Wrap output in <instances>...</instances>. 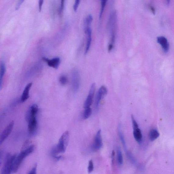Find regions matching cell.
Segmentation results:
<instances>
[{
  "label": "cell",
  "instance_id": "1",
  "mask_svg": "<svg viewBox=\"0 0 174 174\" xmlns=\"http://www.w3.org/2000/svg\"><path fill=\"white\" fill-rule=\"evenodd\" d=\"M69 132L66 131L62 135L57 145L52 148L51 150V155L56 160H59L62 158L61 156L57 155L59 154L64 153L66 151L69 144Z\"/></svg>",
  "mask_w": 174,
  "mask_h": 174
},
{
  "label": "cell",
  "instance_id": "2",
  "mask_svg": "<svg viewBox=\"0 0 174 174\" xmlns=\"http://www.w3.org/2000/svg\"><path fill=\"white\" fill-rule=\"evenodd\" d=\"M35 146L31 145L28 148L23 150L16 157L15 160L12 172H16L18 170L24 159L34 151Z\"/></svg>",
  "mask_w": 174,
  "mask_h": 174
},
{
  "label": "cell",
  "instance_id": "3",
  "mask_svg": "<svg viewBox=\"0 0 174 174\" xmlns=\"http://www.w3.org/2000/svg\"><path fill=\"white\" fill-rule=\"evenodd\" d=\"M16 157V155H11L8 154L7 156L5 163L2 170V173L10 174L12 172L14 162Z\"/></svg>",
  "mask_w": 174,
  "mask_h": 174
},
{
  "label": "cell",
  "instance_id": "4",
  "mask_svg": "<svg viewBox=\"0 0 174 174\" xmlns=\"http://www.w3.org/2000/svg\"><path fill=\"white\" fill-rule=\"evenodd\" d=\"M72 87L74 92H76L79 89L80 85V76L77 69H73L72 72Z\"/></svg>",
  "mask_w": 174,
  "mask_h": 174
},
{
  "label": "cell",
  "instance_id": "5",
  "mask_svg": "<svg viewBox=\"0 0 174 174\" xmlns=\"http://www.w3.org/2000/svg\"><path fill=\"white\" fill-rule=\"evenodd\" d=\"M96 90V85L94 83L91 85L87 99L84 103V107L85 108H90L93 102L94 94Z\"/></svg>",
  "mask_w": 174,
  "mask_h": 174
},
{
  "label": "cell",
  "instance_id": "6",
  "mask_svg": "<svg viewBox=\"0 0 174 174\" xmlns=\"http://www.w3.org/2000/svg\"><path fill=\"white\" fill-rule=\"evenodd\" d=\"M107 93L108 90L105 86H102L100 88L97 94L95 99V105L96 109L98 108L100 101Z\"/></svg>",
  "mask_w": 174,
  "mask_h": 174
},
{
  "label": "cell",
  "instance_id": "7",
  "mask_svg": "<svg viewBox=\"0 0 174 174\" xmlns=\"http://www.w3.org/2000/svg\"><path fill=\"white\" fill-rule=\"evenodd\" d=\"M103 145L101 130H99L97 132L93 144L92 148L95 151H98L102 148Z\"/></svg>",
  "mask_w": 174,
  "mask_h": 174
},
{
  "label": "cell",
  "instance_id": "8",
  "mask_svg": "<svg viewBox=\"0 0 174 174\" xmlns=\"http://www.w3.org/2000/svg\"><path fill=\"white\" fill-rule=\"evenodd\" d=\"M116 11H114L111 14L108 22V27L110 33L116 31Z\"/></svg>",
  "mask_w": 174,
  "mask_h": 174
},
{
  "label": "cell",
  "instance_id": "9",
  "mask_svg": "<svg viewBox=\"0 0 174 174\" xmlns=\"http://www.w3.org/2000/svg\"><path fill=\"white\" fill-rule=\"evenodd\" d=\"M36 117H31L27 120L28 122V130L30 135L34 134L37 130V122Z\"/></svg>",
  "mask_w": 174,
  "mask_h": 174
},
{
  "label": "cell",
  "instance_id": "10",
  "mask_svg": "<svg viewBox=\"0 0 174 174\" xmlns=\"http://www.w3.org/2000/svg\"><path fill=\"white\" fill-rule=\"evenodd\" d=\"M14 122L12 121L2 131L1 136L0 144H2L7 139L11 133L13 129Z\"/></svg>",
  "mask_w": 174,
  "mask_h": 174
},
{
  "label": "cell",
  "instance_id": "11",
  "mask_svg": "<svg viewBox=\"0 0 174 174\" xmlns=\"http://www.w3.org/2000/svg\"><path fill=\"white\" fill-rule=\"evenodd\" d=\"M42 60L47 63L48 66L53 68L57 69L60 63V59L59 57H55L49 59L46 57H43Z\"/></svg>",
  "mask_w": 174,
  "mask_h": 174
},
{
  "label": "cell",
  "instance_id": "12",
  "mask_svg": "<svg viewBox=\"0 0 174 174\" xmlns=\"http://www.w3.org/2000/svg\"><path fill=\"white\" fill-rule=\"evenodd\" d=\"M157 42L160 44L165 52H167L169 51V44L166 38L163 36L158 37Z\"/></svg>",
  "mask_w": 174,
  "mask_h": 174
},
{
  "label": "cell",
  "instance_id": "13",
  "mask_svg": "<svg viewBox=\"0 0 174 174\" xmlns=\"http://www.w3.org/2000/svg\"><path fill=\"white\" fill-rule=\"evenodd\" d=\"M32 83H30L26 85L23 91L21 98H20V102H25L28 99L29 97V91L32 86Z\"/></svg>",
  "mask_w": 174,
  "mask_h": 174
},
{
  "label": "cell",
  "instance_id": "14",
  "mask_svg": "<svg viewBox=\"0 0 174 174\" xmlns=\"http://www.w3.org/2000/svg\"><path fill=\"white\" fill-rule=\"evenodd\" d=\"M39 108L36 104L32 105L29 108L27 114L26 115V119L27 120L29 118L31 117L37 116Z\"/></svg>",
  "mask_w": 174,
  "mask_h": 174
},
{
  "label": "cell",
  "instance_id": "15",
  "mask_svg": "<svg viewBox=\"0 0 174 174\" xmlns=\"http://www.w3.org/2000/svg\"><path fill=\"white\" fill-rule=\"evenodd\" d=\"M87 35L86 46L85 47V54H87L89 51L91 42V28H88L85 32Z\"/></svg>",
  "mask_w": 174,
  "mask_h": 174
},
{
  "label": "cell",
  "instance_id": "16",
  "mask_svg": "<svg viewBox=\"0 0 174 174\" xmlns=\"http://www.w3.org/2000/svg\"><path fill=\"white\" fill-rule=\"evenodd\" d=\"M133 136L134 139L138 143H140L142 141L143 136L140 129L138 127L133 128Z\"/></svg>",
  "mask_w": 174,
  "mask_h": 174
},
{
  "label": "cell",
  "instance_id": "17",
  "mask_svg": "<svg viewBox=\"0 0 174 174\" xmlns=\"http://www.w3.org/2000/svg\"><path fill=\"white\" fill-rule=\"evenodd\" d=\"M118 134H119V139L121 142L123 148L125 150V151L126 152L127 151V147L126 145V140H125L124 136L123 133V132L122 130V127L120 125H119V127H118Z\"/></svg>",
  "mask_w": 174,
  "mask_h": 174
},
{
  "label": "cell",
  "instance_id": "18",
  "mask_svg": "<svg viewBox=\"0 0 174 174\" xmlns=\"http://www.w3.org/2000/svg\"><path fill=\"white\" fill-rule=\"evenodd\" d=\"M159 136H160V134L157 130L153 129L149 132V140L151 141H154L157 139Z\"/></svg>",
  "mask_w": 174,
  "mask_h": 174
},
{
  "label": "cell",
  "instance_id": "19",
  "mask_svg": "<svg viewBox=\"0 0 174 174\" xmlns=\"http://www.w3.org/2000/svg\"><path fill=\"white\" fill-rule=\"evenodd\" d=\"M93 20V17L91 15H88L85 19L84 22V32L90 28V26Z\"/></svg>",
  "mask_w": 174,
  "mask_h": 174
},
{
  "label": "cell",
  "instance_id": "20",
  "mask_svg": "<svg viewBox=\"0 0 174 174\" xmlns=\"http://www.w3.org/2000/svg\"><path fill=\"white\" fill-rule=\"evenodd\" d=\"M6 71L5 66L3 62H1V73H0V88L1 89L3 78L5 75Z\"/></svg>",
  "mask_w": 174,
  "mask_h": 174
},
{
  "label": "cell",
  "instance_id": "21",
  "mask_svg": "<svg viewBox=\"0 0 174 174\" xmlns=\"http://www.w3.org/2000/svg\"><path fill=\"white\" fill-rule=\"evenodd\" d=\"M116 152L118 163L120 166H122L123 164V157L121 150L119 147H117Z\"/></svg>",
  "mask_w": 174,
  "mask_h": 174
},
{
  "label": "cell",
  "instance_id": "22",
  "mask_svg": "<svg viewBox=\"0 0 174 174\" xmlns=\"http://www.w3.org/2000/svg\"><path fill=\"white\" fill-rule=\"evenodd\" d=\"M125 152L126 155L127 156V157L129 159V160L131 162V163L135 166H137L138 165V164L137 161V160H136V159L134 157L133 155H132V153L128 151V150Z\"/></svg>",
  "mask_w": 174,
  "mask_h": 174
},
{
  "label": "cell",
  "instance_id": "23",
  "mask_svg": "<svg viewBox=\"0 0 174 174\" xmlns=\"http://www.w3.org/2000/svg\"><path fill=\"white\" fill-rule=\"evenodd\" d=\"M108 0H101V9H100V13L99 16L100 20L101 19V18L104 13L105 9L106 4L107 3Z\"/></svg>",
  "mask_w": 174,
  "mask_h": 174
},
{
  "label": "cell",
  "instance_id": "24",
  "mask_svg": "<svg viewBox=\"0 0 174 174\" xmlns=\"http://www.w3.org/2000/svg\"><path fill=\"white\" fill-rule=\"evenodd\" d=\"M92 110L90 108H85L83 113V118L84 119H88L92 114Z\"/></svg>",
  "mask_w": 174,
  "mask_h": 174
},
{
  "label": "cell",
  "instance_id": "25",
  "mask_svg": "<svg viewBox=\"0 0 174 174\" xmlns=\"http://www.w3.org/2000/svg\"><path fill=\"white\" fill-rule=\"evenodd\" d=\"M59 81L61 84L64 85L67 84L68 79L66 76L62 75L59 78Z\"/></svg>",
  "mask_w": 174,
  "mask_h": 174
},
{
  "label": "cell",
  "instance_id": "26",
  "mask_svg": "<svg viewBox=\"0 0 174 174\" xmlns=\"http://www.w3.org/2000/svg\"><path fill=\"white\" fill-rule=\"evenodd\" d=\"M94 169V164L93 161L91 160L89 162L88 167L87 168L88 172V173H91L93 172Z\"/></svg>",
  "mask_w": 174,
  "mask_h": 174
},
{
  "label": "cell",
  "instance_id": "27",
  "mask_svg": "<svg viewBox=\"0 0 174 174\" xmlns=\"http://www.w3.org/2000/svg\"><path fill=\"white\" fill-rule=\"evenodd\" d=\"M80 2V0H75L74 4L73 5V9L75 12L77 11Z\"/></svg>",
  "mask_w": 174,
  "mask_h": 174
},
{
  "label": "cell",
  "instance_id": "28",
  "mask_svg": "<svg viewBox=\"0 0 174 174\" xmlns=\"http://www.w3.org/2000/svg\"><path fill=\"white\" fill-rule=\"evenodd\" d=\"M37 165L35 164L34 166L32 168L31 170L28 173L29 174H35L37 173Z\"/></svg>",
  "mask_w": 174,
  "mask_h": 174
},
{
  "label": "cell",
  "instance_id": "29",
  "mask_svg": "<svg viewBox=\"0 0 174 174\" xmlns=\"http://www.w3.org/2000/svg\"><path fill=\"white\" fill-rule=\"evenodd\" d=\"M65 1V0H61V7L60 12L61 14H62L64 7Z\"/></svg>",
  "mask_w": 174,
  "mask_h": 174
},
{
  "label": "cell",
  "instance_id": "30",
  "mask_svg": "<svg viewBox=\"0 0 174 174\" xmlns=\"http://www.w3.org/2000/svg\"><path fill=\"white\" fill-rule=\"evenodd\" d=\"M115 152L114 150H113L111 154V159H112V166H114L115 164Z\"/></svg>",
  "mask_w": 174,
  "mask_h": 174
},
{
  "label": "cell",
  "instance_id": "31",
  "mask_svg": "<svg viewBox=\"0 0 174 174\" xmlns=\"http://www.w3.org/2000/svg\"><path fill=\"white\" fill-rule=\"evenodd\" d=\"M44 1V0H39V8L40 12H41L42 10Z\"/></svg>",
  "mask_w": 174,
  "mask_h": 174
},
{
  "label": "cell",
  "instance_id": "32",
  "mask_svg": "<svg viewBox=\"0 0 174 174\" xmlns=\"http://www.w3.org/2000/svg\"><path fill=\"white\" fill-rule=\"evenodd\" d=\"M149 8L150 10L152 12V13L153 14H155V10L154 8L152 5H149Z\"/></svg>",
  "mask_w": 174,
  "mask_h": 174
},
{
  "label": "cell",
  "instance_id": "33",
  "mask_svg": "<svg viewBox=\"0 0 174 174\" xmlns=\"http://www.w3.org/2000/svg\"><path fill=\"white\" fill-rule=\"evenodd\" d=\"M170 0H167V2L168 4L170 3Z\"/></svg>",
  "mask_w": 174,
  "mask_h": 174
}]
</instances>
